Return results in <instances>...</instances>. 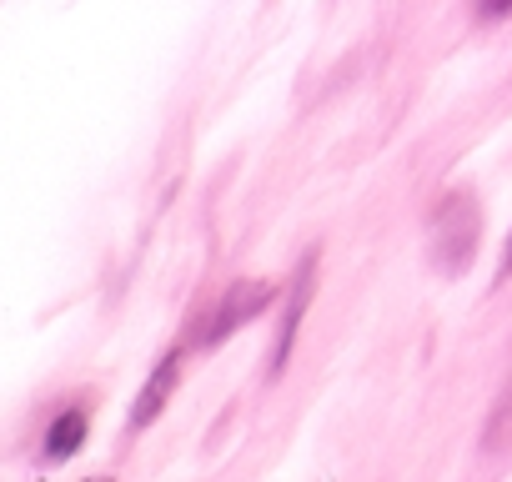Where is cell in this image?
Masks as SVG:
<instances>
[{
  "mask_svg": "<svg viewBox=\"0 0 512 482\" xmlns=\"http://www.w3.org/2000/svg\"><path fill=\"white\" fill-rule=\"evenodd\" d=\"M312 292H317V257H302L292 287H287V302H282V317H277V337H272V352H267V377L277 382L297 352V332H302V317L312 307Z\"/></svg>",
  "mask_w": 512,
  "mask_h": 482,
  "instance_id": "obj_2",
  "label": "cell"
},
{
  "mask_svg": "<svg viewBox=\"0 0 512 482\" xmlns=\"http://www.w3.org/2000/svg\"><path fill=\"white\" fill-rule=\"evenodd\" d=\"M176 382H181V352H166V357L156 362V372L146 377V387H141L136 407H131V427H136V432H141V427H151V422L166 412V402H171Z\"/></svg>",
  "mask_w": 512,
  "mask_h": 482,
  "instance_id": "obj_4",
  "label": "cell"
},
{
  "mask_svg": "<svg viewBox=\"0 0 512 482\" xmlns=\"http://www.w3.org/2000/svg\"><path fill=\"white\" fill-rule=\"evenodd\" d=\"M502 277H512V231H507V252H502Z\"/></svg>",
  "mask_w": 512,
  "mask_h": 482,
  "instance_id": "obj_7",
  "label": "cell"
},
{
  "mask_svg": "<svg viewBox=\"0 0 512 482\" xmlns=\"http://www.w3.org/2000/svg\"><path fill=\"white\" fill-rule=\"evenodd\" d=\"M81 442H86V412L71 407V412H61V417L51 422V432H46V457H51V462H66Z\"/></svg>",
  "mask_w": 512,
  "mask_h": 482,
  "instance_id": "obj_5",
  "label": "cell"
},
{
  "mask_svg": "<svg viewBox=\"0 0 512 482\" xmlns=\"http://www.w3.org/2000/svg\"><path fill=\"white\" fill-rule=\"evenodd\" d=\"M472 16H477L482 26H497V21L512 16V0H472Z\"/></svg>",
  "mask_w": 512,
  "mask_h": 482,
  "instance_id": "obj_6",
  "label": "cell"
},
{
  "mask_svg": "<svg viewBox=\"0 0 512 482\" xmlns=\"http://www.w3.org/2000/svg\"><path fill=\"white\" fill-rule=\"evenodd\" d=\"M272 302H277V287H272V282H236V287H226L221 302H216L211 317H206V332H201L196 342H201V347H216V342L231 337L236 327L256 322Z\"/></svg>",
  "mask_w": 512,
  "mask_h": 482,
  "instance_id": "obj_3",
  "label": "cell"
},
{
  "mask_svg": "<svg viewBox=\"0 0 512 482\" xmlns=\"http://www.w3.org/2000/svg\"><path fill=\"white\" fill-rule=\"evenodd\" d=\"M477 241H482V211L467 191L442 196V206L432 211V267L442 277H462L477 257Z\"/></svg>",
  "mask_w": 512,
  "mask_h": 482,
  "instance_id": "obj_1",
  "label": "cell"
}]
</instances>
